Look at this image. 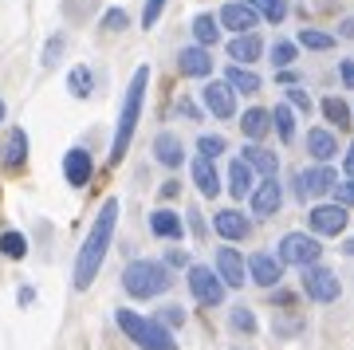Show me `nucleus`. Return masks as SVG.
Instances as JSON below:
<instances>
[{
	"mask_svg": "<svg viewBox=\"0 0 354 350\" xmlns=\"http://www.w3.org/2000/svg\"><path fill=\"white\" fill-rule=\"evenodd\" d=\"M248 275H252V284H260V288H276L279 279H283V264L272 252H252L248 256Z\"/></svg>",
	"mask_w": 354,
	"mask_h": 350,
	"instance_id": "13",
	"label": "nucleus"
},
{
	"mask_svg": "<svg viewBox=\"0 0 354 350\" xmlns=\"http://www.w3.org/2000/svg\"><path fill=\"white\" fill-rule=\"evenodd\" d=\"M0 122H4V99H0Z\"/></svg>",
	"mask_w": 354,
	"mask_h": 350,
	"instance_id": "52",
	"label": "nucleus"
},
{
	"mask_svg": "<svg viewBox=\"0 0 354 350\" xmlns=\"http://www.w3.org/2000/svg\"><path fill=\"white\" fill-rule=\"evenodd\" d=\"M228 323H232V331H244V335H252V331H256V315L241 303V307H232V311H228Z\"/></svg>",
	"mask_w": 354,
	"mask_h": 350,
	"instance_id": "37",
	"label": "nucleus"
},
{
	"mask_svg": "<svg viewBox=\"0 0 354 350\" xmlns=\"http://www.w3.org/2000/svg\"><path fill=\"white\" fill-rule=\"evenodd\" d=\"M256 20H260V16H256L248 4H241V0H228L225 8H221V16H216V24L228 28V32H236V36H241V32H256Z\"/></svg>",
	"mask_w": 354,
	"mask_h": 350,
	"instance_id": "15",
	"label": "nucleus"
},
{
	"mask_svg": "<svg viewBox=\"0 0 354 350\" xmlns=\"http://www.w3.org/2000/svg\"><path fill=\"white\" fill-rule=\"evenodd\" d=\"M244 162L252 165V169H260L264 177H276V169H279V162H276V154L272 150H264V146H244Z\"/></svg>",
	"mask_w": 354,
	"mask_h": 350,
	"instance_id": "28",
	"label": "nucleus"
},
{
	"mask_svg": "<svg viewBox=\"0 0 354 350\" xmlns=\"http://www.w3.org/2000/svg\"><path fill=\"white\" fill-rule=\"evenodd\" d=\"M346 209L342 205H315L311 213H307V225H311V232L315 237H339L342 228H346Z\"/></svg>",
	"mask_w": 354,
	"mask_h": 350,
	"instance_id": "10",
	"label": "nucleus"
},
{
	"mask_svg": "<svg viewBox=\"0 0 354 350\" xmlns=\"http://www.w3.org/2000/svg\"><path fill=\"white\" fill-rule=\"evenodd\" d=\"M193 39H197L201 48H213L216 39H221V24H216V16H213V12L193 16Z\"/></svg>",
	"mask_w": 354,
	"mask_h": 350,
	"instance_id": "27",
	"label": "nucleus"
},
{
	"mask_svg": "<svg viewBox=\"0 0 354 350\" xmlns=\"http://www.w3.org/2000/svg\"><path fill=\"white\" fill-rule=\"evenodd\" d=\"M185 284H189L193 300L201 303V307H221V303H225V291H228V288H225V279H221V275H216L209 264H193Z\"/></svg>",
	"mask_w": 354,
	"mask_h": 350,
	"instance_id": "5",
	"label": "nucleus"
},
{
	"mask_svg": "<svg viewBox=\"0 0 354 350\" xmlns=\"http://www.w3.org/2000/svg\"><path fill=\"white\" fill-rule=\"evenodd\" d=\"M339 185V174L330 169L327 162L311 165V169H299V177H295V193L299 197H323V193H330V189Z\"/></svg>",
	"mask_w": 354,
	"mask_h": 350,
	"instance_id": "8",
	"label": "nucleus"
},
{
	"mask_svg": "<svg viewBox=\"0 0 354 350\" xmlns=\"http://www.w3.org/2000/svg\"><path fill=\"white\" fill-rule=\"evenodd\" d=\"M114 225H118V197H106L99 217H95V225L87 228L83 248L75 256V275H71L75 291H87L95 284V275H99L102 260H106V248H111V240H114Z\"/></svg>",
	"mask_w": 354,
	"mask_h": 350,
	"instance_id": "1",
	"label": "nucleus"
},
{
	"mask_svg": "<svg viewBox=\"0 0 354 350\" xmlns=\"http://www.w3.org/2000/svg\"><path fill=\"white\" fill-rule=\"evenodd\" d=\"M351 114H354V111H351Z\"/></svg>",
	"mask_w": 354,
	"mask_h": 350,
	"instance_id": "53",
	"label": "nucleus"
},
{
	"mask_svg": "<svg viewBox=\"0 0 354 350\" xmlns=\"http://www.w3.org/2000/svg\"><path fill=\"white\" fill-rule=\"evenodd\" d=\"M189 177H193V185L201 189V197H216L221 193V174H216V165H213V158H193V165H189Z\"/></svg>",
	"mask_w": 354,
	"mask_h": 350,
	"instance_id": "17",
	"label": "nucleus"
},
{
	"mask_svg": "<svg viewBox=\"0 0 354 350\" xmlns=\"http://www.w3.org/2000/svg\"><path fill=\"white\" fill-rule=\"evenodd\" d=\"M177 111L185 114V118H201V114H197V107H193V102H185V99L177 102Z\"/></svg>",
	"mask_w": 354,
	"mask_h": 350,
	"instance_id": "46",
	"label": "nucleus"
},
{
	"mask_svg": "<svg viewBox=\"0 0 354 350\" xmlns=\"http://www.w3.org/2000/svg\"><path fill=\"white\" fill-rule=\"evenodd\" d=\"M241 4H248L256 16H264L268 24H283L288 20V0H241Z\"/></svg>",
	"mask_w": 354,
	"mask_h": 350,
	"instance_id": "29",
	"label": "nucleus"
},
{
	"mask_svg": "<svg viewBox=\"0 0 354 350\" xmlns=\"http://www.w3.org/2000/svg\"><path fill=\"white\" fill-rule=\"evenodd\" d=\"M67 91H71L75 99H87L91 91H95V75H91L83 63H79V67H71V75H67Z\"/></svg>",
	"mask_w": 354,
	"mask_h": 350,
	"instance_id": "31",
	"label": "nucleus"
},
{
	"mask_svg": "<svg viewBox=\"0 0 354 350\" xmlns=\"http://www.w3.org/2000/svg\"><path fill=\"white\" fill-rule=\"evenodd\" d=\"M59 55H64V36H55V39H48V48H44V67H51V63L59 59Z\"/></svg>",
	"mask_w": 354,
	"mask_h": 350,
	"instance_id": "42",
	"label": "nucleus"
},
{
	"mask_svg": "<svg viewBox=\"0 0 354 350\" xmlns=\"http://www.w3.org/2000/svg\"><path fill=\"white\" fill-rule=\"evenodd\" d=\"M177 71L185 79H209L213 75V55H209V48H201V44L181 48L177 51Z\"/></svg>",
	"mask_w": 354,
	"mask_h": 350,
	"instance_id": "11",
	"label": "nucleus"
},
{
	"mask_svg": "<svg viewBox=\"0 0 354 350\" xmlns=\"http://www.w3.org/2000/svg\"><path fill=\"white\" fill-rule=\"evenodd\" d=\"M189 225H193V232H197V237H205V221H201V213H189Z\"/></svg>",
	"mask_w": 354,
	"mask_h": 350,
	"instance_id": "47",
	"label": "nucleus"
},
{
	"mask_svg": "<svg viewBox=\"0 0 354 350\" xmlns=\"http://www.w3.org/2000/svg\"><path fill=\"white\" fill-rule=\"evenodd\" d=\"M342 169L354 177V142H351V150H346V158H342Z\"/></svg>",
	"mask_w": 354,
	"mask_h": 350,
	"instance_id": "48",
	"label": "nucleus"
},
{
	"mask_svg": "<svg viewBox=\"0 0 354 350\" xmlns=\"http://www.w3.org/2000/svg\"><path fill=\"white\" fill-rule=\"evenodd\" d=\"M299 44H304L307 51H330L335 48V36H330V32H319V28H304V32H299Z\"/></svg>",
	"mask_w": 354,
	"mask_h": 350,
	"instance_id": "32",
	"label": "nucleus"
},
{
	"mask_svg": "<svg viewBox=\"0 0 354 350\" xmlns=\"http://www.w3.org/2000/svg\"><path fill=\"white\" fill-rule=\"evenodd\" d=\"M252 165L244 162V158H236V162L228 165V193H232V197L236 201H244L248 197V193H252Z\"/></svg>",
	"mask_w": 354,
	"mask_h": 350,
	"instance_id": "22",
	"label": "nucleus"
},
{
	"mask_svg": "<svg viewBox=\"0 0 354 350\" xmlns=\"http://www.w3.org/2000/svg\"><path fill=\"white\" fill-rule=\"evenodd\" d=\"M307 150L315 154V162H330V158L339 154V142H335V134H330V130L315 126V130H307Z\"/></svg>",
	"mask_w": 354,
	"mask_h": 350,
	"instance_id": "26",
	"label": "nucleus"
},
{
	"mask_svg": "<svg viewBox=\"0 0 354 350\" xmlns=\"http://www.w3.org/2000/svg\"><path fill=\"white\" fill-rule=\"evenodd\" d=\"M272 63H276V71H288L291 63H295V44L276 39V44H272Z\"/></svg>",
	"mask_w": 354,
	"mask_h": 350,
	"instance_id": "36",
	"label": "nucleus"
},
{
	"mask_svg": "<svg viewBox=\"0 0 354 350\" xmlns=\"http://www.w3.org/2000/svg\"><path fill=\"white\" fill-rule=\"evenodd\" d=\"M272 122H276V130H279V138H283V142H291V138H295V111H291L288 102L272 111Z\"/></svg>",
	"mask_w": 354,
	"mask_h": 350,
	"instance_id": "34",
	"label": "nucleus"
},
{
	"mask_svg": "<svg viewBox=\"0 0 354 350\" xmlns=\"http://www.w3.org/2000/svg\"><path fill=\"white\" fill-rule=\"evenodd\" d=\"M122 288H127V295H134V300H158V295H165V291L174 288V275H169V268L158 260H134L127 264V272H122Z\"/></svg>",
	"mask_w": 354,
	"mask_h": 350,
	"instance_id": "4",
	"label": "nucleus"
},
{
	"mask_svg": "<svg viewBox=\"0 0 354 350\" xmlns=\"http://www.w3.org/2000/svg\"><path fill=\"white\" fill-rule=\"evenodd\" d=\"M225 83L236 91V95H256V91H260V75H256L252 67H244V63H232V67H228Z\"/></svg>",
	"mask_w": 354,
	"mask_h": 350,
	"instance_id": "25",
	"label": "nucleus"
},
{
	"mask_svg": "<svg viewBox=\"0 0 354 350\" xmlns=\"http://www.w3.org/2000/svg\"><path fill=\"white\" fill-rule=\"evenodd\" d=\"M158 323H162V326H177V323H185V311H181V307H162Z\"/></svg>",
	"mask_w": 354,
	"mask_h": 350,
	"instance_id": "43",
	"label": "nucleus"
},
{
	"mask_svg": "<svg viewBox=\"0 0 354 350\" xmlns=\"http://www.w3.org/2000/svg\"><path fill=\"white\" fill-rule=\"evenodd\" d=\"M330 193H335V205L351 209V205H354V177H351V181H342V185H335Z\"/></svg>",
	"mask_w": 354,
	"mask_h": 350,
	"instance_id": "41",
	"label": "nucleus"
},
{
	"mask_svg": "<svg viewBox=\"0 0 354 350\" xmlns=\"http://www.w3.org/2000/svg\"><path fill=\"white\" fill-rule=\"evenodd\" d=\"M241 130L248 142H260V138L272 130V111H264V107H252V111L241 114Z\"/></svg>",
	"mask_w": 354,
	"mask_h": 350,
	"instance_id": "24",
	"label": "nucleus"
},
{
	"mask_svg": "<svg viewBox=\"0 0 354 350\" xmlns=\"http://www.w3.org/2000/svg\"><path fill=\"white\" fill-rule=\"evenodd\" d=\"M225 150H228V142L221 134H201V138H197V154H201V158H213V162H216Z\"/></svg>",
	"mask_w": 354,
	"mask_h": 350,
	"instance_id": "35",
	"label": "nucleus"
},
{
	"mask_svg": "<svg viewBox=\"0 0 354 350\" xmlns=\"http://www.w3.org/2000/svg\"><path fill=\"white\" fill-rule=\"evenodd\" d=\"M323 114H327V122H335L339 130H346V126H351V118H354L351 107H346L339 95H327V99H323Z\"/></svg>",
	"mask_w": 354,
	"mask_h": 350,
	"instance_id": "30",
	"label": "nucleus"
},
{
	"mask_svg": "<svg viewBox=\"0 0 354 350\" xmlns=\"http://www.w3.org/2000/svg\"><path fill=\"white\" fill-rule=\"evenodd\" d=\"M150 232L162 240H181V232H185V225H181V213H174V209H158V213H150Z\"/></svg>",
	"mask_w": 354,
	"mask_h": 350,
	"instance_id": "21",
	"label": "nucleus"
},
{
	"mask_svg": "<svg viewBox=\"0 0 354 350\" xmlns=\"http://www.w3.org/2000/svg\"><path fill=\"white\" fill-rule=\"evenodd\" d=\"M91 174H95V165H91V154L83 150V146H71V150L64 154V177H67V185L83 189V185L91 181Z\"/></svg>",
	"mask_w": 354,
	"mask_h": 350,
	"instance_id": "16",
	"label": "nucleus"
},
{
	"mask_svg": "<svg viewBox=\"0 0 354 350\" xmlns=\"http://www.w3.org/2000/svg\"><path fill=\"white\" fill-rule=\"evenodd\" d=\"M0 162L8 165V169H20V165L28 162V134L16 126V130H8V138H4V146H0Z\"/></svg>",
	"mask_w": 354,
	"mask_h": 350,
	"instance_id": "19",
	"label": "nucleus"
},
{
	"mask_svg": "<svg viewBox=\"0 0 354 350\" xmlns=\"http://www.w3.org/2000/svg\"><path fill=\"white\" fill-rule=\"evenodd\" d=\"M342 252H346V256H354V237L346 240V244H342Z\"/></svg>",
	"mask_w": 354,
	"mask_h": 350,
	"instance_id": "51",
	"label": "nucleus"
},
{
	"mask_svg": "<svg viewBox=\"0 0 354 350\" xmlns=\"http://www.w3.org/2000/svg\"><path fill=\"white\" fill-rule=\"evenodd\" d=\"M16 300H20V303H32V300H36V291H32V288H20V295H16Z\"/></svg>",
	"mask_w": 354,
	"mask_h": 350,
	"instance_id": "50",
	"label": "nucleus"
},
{
	"mask_svg": "<svg viewBox=\"0 0 354 350\" xmlns=\"http://www.w3.org/2000/svg\"><path fill=\"white\" fill-rule=\"evenodd\" d=\"M339 36L342 39H354V16H346V20L339 24Z\"/></svg>",
	"mask_w": 354,
	"mask_h": 350,
	"instance_id": "45",
	"label": "nucleus"
},
{
	"mask_svg": "<svg viewBox=\"0 0 354 350\" xmlns=\"http://www.w3.org/2000/svg\"><path fill=\"white\" fill-rule=\"evenodd\" d=\"M201 102L205 111L213 114V118H236V91L228 87V83H205L201 87Z\"/></svg>",
	"mask_w": 354,
	"mask_h": 350,
	"instance_id": "9",
	"label": "nucleus"
},
{
	"mask_svg": "<svg viewBox=\"0 0 354 350\" xmlns=\"http://www.w3.org/2000/svg\"><path fill=\"white\" fill-rule=\"evenodd\" d=\"M323 256V244L319 237L311 232H288V237L279 240V264H291V268H307V264H319Z\"/></svg>",
	"mask_w": 354,
	"mask_h": 350,
	"instance_id": "6",
	"label": "nucleus"
},
{
	"mask_svg": "<svg viewBox=\"0 0 354 350\" xmlns=\"http://www.w3.org/2000/svg\"><path fill=\"white\" fill-rule=\"evenodd\" d=\"M146 87H150V67H138L130 75L122 107H118V122H114V138H111V165L122 162L130 150V142H134V130H138V118H142V102H146Z\"/></svg>",
	"mask_w": 354,
	"mask_h": 350,
	"instance_id": "2",
	"label": "nucleus"
},
{
	"mask_svg": "<svg viewBox=\"0 0 354 350\" xmlns=\"http://www.w3.org/2000/svg\"><path fill=\"white\" fill-rule=\"evenodd\" d=\"M165 260H169V264H185V252H181V248H169V256H165Z\"/></svg>",
	"mask_w": 354,
	"mask_h": 350,
	"instance_id": "49",
	"label": "nucleus"
},
{
	"mask_svg": "<svg viewBox=\"0 0 354 350\" xmlns=\"http://www.w3.org/2000/svg\"><path fill=\"white\" fill-rule=\"evenodd\" d=\"M283 95H288V107H291V111H299V114H311V111H315V102H311V95H307L304 87H295V83H291Z\"/></svg>",
	"mask_w": 354,
	"mask_h": 350,
	"instance_id": "38",
	"label": "nucleus"
},
{
	"mask_svg": "<svg viewBox=\"0 0 354 350\" xmlns=\"http://www.w3.org/2000/svg\"><path fill=\"white\" fill-rule=\"evenodd\" d=\"M127 24H130V16L122 12V8H111V12L102 16V28H106V32H122Z\"/></svg>",
	"mask_w": 354,
	"mask_h": 350,
	"instance_id": "40",
	"label": "nucleus"
},
{
	"mask_svg": "<svg viewBox=\"0 0 354 350\" xmlns=\"http://www.w3.org/2000/svg\"><path fill=\"white\" fill-rule=\"evenodd\" d=\"M264 55V44H260V36L256 32H241V36H232V44H228V59H236V63H256Z\"/></svg>",
	"mask_w": 354,
	"mask_h": 350,
	"instance_id": "18",
	"label": "nucleus"
},
{
	"mask_svg": "<svg viewBox=\"0 0 354 350\" xmlns=\"http://www.w3.org/2000/svg\"><path fill=\"white\" fill-rule=\"evenodd\" d=\"M114 323H118V331H122L138 350H177L169 326H162L158 319H150V315H138V311H130V307H118V311H114Z\"/></svg>",
	"mask_w": 354,
	"mask_h": 350,
	"instance_id": "3",
	"label": "nucleus"
},
{
	"mask_svg": "<svg viewBox=\"0 0 354 350\" xmlns=\"http://www.w3.org/2000/svg\"><path fill=\"white\" fill-rule=\"evenodd\" d=\"M339 79L346 83V91H354V59H342L339 63Z\"/></svg>",
	"mask_w": 354,
	"mask_h": 350,
	"instance_id": "44",
	"label": "nucleus"
},
{
	"mask_svg": "<svg viewBox=\"0 0 354 350\" xmlns=\"http://www.w3.org/2000/svg\"><path fill=\"white\" fill-rule=\"evenodd\" d=\"M0 252H4L8 260H24L28 256V237L24 232H4V237H0Z\"/></svg>",
	"mask_w": 354,
	"mask_h": 350,
	"instance_id": "33",
	"label": "nucleus"
},
{
	"mask_svg": "<svg viewBox=\"0 0 354 350\" xmlns=\"http://www.w3.org/2000/svg\"><path fill=\"white\" fill-rule=\"evenodd\" d=\"M304 291H307V300H315V303H335L342 288H339V275L330 272V268L307 264L304 268Z\"/></svg>",
	"mask_w": 354,
	"mask_h": 350,
	"instance_id": "7",
	"label": "nucleus"
},
{
	"mask_svg": "<svg viewBox=\"0 0 354 350\" xmlns=\"http://www.w3.org/2000/svg\"><path fill=\"white\" fill-rule=\"evenodd\" d=\"M153 158L165 165V169H177L181 165V158H185V146H181V138L177 134H158V142H153Z\"/></svg>",
	"mask_w": 354,
	"mask_h": 350,
	"instance_id": "20",
	"label": "nucleus"
},
{
	"mask_svg": "<svg viewBox=\"0 0 354 350\" xmlns=\"http://www.w3.org/2000/svg\"><path fill=\"white\" fill-rule=\"evenodd\" d=\"M162 12H165V0H146V8H142V28H153L162 20Z\"/></svg>",
	"mask_w": 354,
	"mask_h": 350,
	"instance_id": "39",
	"label": "nucleus"
},
{
	"mask_svg": "<svg viewBox=\"0 0 354 350\" xmlns=\"http://www.w3.org/2000/svg\"><path fill=\"white\" fill-rule=\"evenodd\" d=\"M216 275L225 279V288H244L248 279V264L236 248H216Z\"/></svg>",
	"mask_w": 354,
	"mask_h": 350,
	"instance_id": "14",
	"label": "nucleus"
},
{
	"mask_svg": "<svg viewBox=\"0 0 354 350\" xmlns=\"http://www.w3.org/2000/svg\"><path fill=\"white\" fill-rule=\"evenodd\" d=\"M252 217H276L279 205H283V189H279L276 177H264L260 185H252Z\"/></svg>",
	"mask_w": 354,
	"mask_h": 350,
	"instance_id": "12",
	"label": "nucleus"
},
{
	"mask_svg": "<svg viewBox=\"0 0 354 350\" xmlns=\"http://www.w3.org/2000/svg\"><path fill=\"white\" fill-rule=\"evenodd\" d=\"M213 228L225 240H244V237H248V221H244L236 209H221V213L213 217Z\"/></svg>",
	"mask_w": 354,
	"mask_h": 350,
	"instance_id": "23",
	"label": "nucleus"
}]
</instances>
